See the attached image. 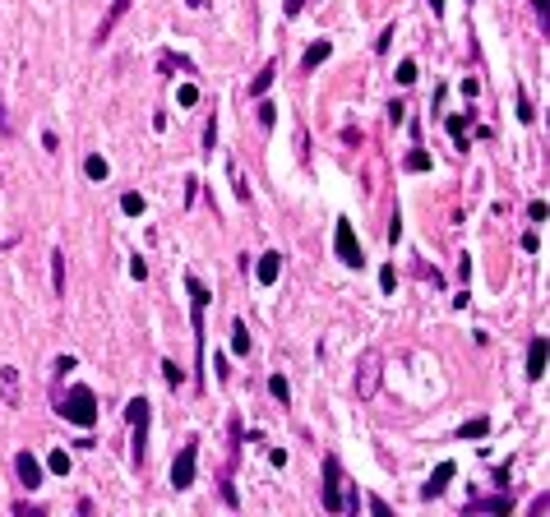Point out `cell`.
Instances as JSON below:
<instances>
[{
  "instance_id": "1",
  "label": "cell",
  "mask_w": 550,
  "mask_h": 517,
  "mask_svg": "<svg viewBox=\"0 0 550 517\" xmlns=\"http://www.w3.org/2000/svg\"><path fill=\"white\" fill-rule=\"evenodd\" d=\"M185 291H190V328H195V383L204 388V351H208V328H204V310H208V287L199 282L195 273L185 277Z\"/></svg>"
},
{
  "instance_id": "2",
  "label": "cell",
  "mask_w": 550,
  "mask_h": 517,
  "mask_svg": "<svg viewBox=\"0 0 550 517\" xmlns=\"http://www.w3.org/2000/svg\"><path fill=\"white\" fill-rule=\"evenodd\" d=\"M56 411H61L70 425H79V429H92V420H97V397H92V388H70V393L56 402Z\"/></svg>"
},
{
  "instance_id": "3",
  "label": "cell",
  "mask_w": 550,
  "mask_h": 517,
  "mask_svg": "<svg viewBox=\"0 0 550 517\" xmlns=\"http://www.w3.org/2000/svg\"><path fill=\"white\" fill-rule=\"evenodd\" d=\"M125 416H130V425H135V462L144 467V457H148V416H153L148 397H130V402H125Z\"/></svg>"
},
{
  "instance_id": "4",
  "label": "cell",
  "mask_w": 550,
  "mask_h": 517,
  "mask_svg": "<svg viewBox=\"0 0 550 517\" xmlns=\"http://www.w3.org/2000/svg\"><path fill=\"white\" fill-rule=\"evenodd\" d=\"M333 250H337V258H342L347 268H361V263H366L361 241H356V231H352V222H347V217H337V227H333Z\"/></svg>"
},
{
  "instance_id": "5",
  "label": "cell",
  "mask_w": 550,
  "mask_h": 517,
  "mask_svg": "<svg viewBox=\"0 0 550 517\" xmlns=\"http://www.w3.org/2000/svg\"><path fill=\"white\" fill-rule=\"evenodd\" d=\"M324 513H342V462L333 453L324 457Z\"/></svg>"
},
{
  "instance_id": "6",
  "label": "cell",
  "mask_w": 550,
  "mask_h": 517,
  "mask_svg": "<svg viewBox=\"0 0 550 517\" xmlns=\"http://www.w3.org/2000/svg\"><path fill=\"white\" fill-rule=\"evenodd\" d=\"M195 467H199V443L190 439L181 453H176V462H171V485L190 489V485H195Z\"/></svg>"
},
{
  "instance_id": "7",
  "label": "cell",
  "mask_w": 550,
  "mask_h": 517,
  "mask_svg": "<svg viewBox=\"0 0 550 517\" xmlns=\"http://www.w3.org/2000/svg\"><path fill=\"white\" fill-rule=\"evenodd\" d=\"M380 365H384V356L370 347L366 356H361V369H356V393H361V402L375 397V388H380Z\"/></svg>"
},
{
  "instance_id": "8",
  "label": "cell",
  "mask_w": 550,
  "mask_h": 517,
  "mask_svg": "<svg viewBox=\"0 0 550 517\" xmlns=\"http://www.w3.org/2000/svg\"><path fill=\"white\" fill-rule=\"evenodd\" d=\"M14 472H19V485H23V489H37V485H42V462H37L28 448L14 457Z\"/></svg>"
},
{
  "instance_id": "9",
  "label": "cell",
  "mask_w": 550,
  "mask_h": 517,
  "mask_svg": "<svg viewBox=\"0 0 550 517\" xmlns=\"http://www.w3.org/2000/svg\"><path fill=\"white\" fill-rule=\"evenodd\" d=\"M453 476H458V467H453V462H440V467H435V476L421 485V499H440L444 489H449V480H453Z\"/></svg>"
},
{
  "instance_id": "10",
  "label": "cell",
  "mask_w": 550,
  "mask_h": 517,
  "mask_svg": "<svg viewBox=\"0 0 550 517\" xmlns=\"http://www.w3.org/2000/svg\"><path fill=\"white\" fill-rule=\"evenodd\" d=\"M277 273H282V254L277 250H268V254H259V263H255V277H259L264 287H273Z\"/></svg>"
},
{
  "instance_id": "11",
  "label": "cell",
  "mask_w": 550,
  "mask_h": 517,
  "mask_svg": "<svg viewBox=\"0 0 550 517\" xmlns=\"http://www.w3.org/2000/svg\"><path fill=\"white\" fill-rule=\"evenodd\" d=\"M546 374V337H532V347H527V379H541Z\"/></svg>"
},
{
  "instance_id": "12",
  "label": "cell",
  "mask_w": 550,
  "mask_h": 517,
  "mask_svg": "<svg viewBox=\"0 0 550 517\" xmlns=\"http://www.w3.org/2000/svg\"><path fill=\"white\" fill-rule=\"evenodd\" d=\"M513 503L509 494H481V499H467V513H509Z\"/></svg>"
},
{
  "instance_id": "13",
  "label": "cell",
  "mask_w": 550,
  "mask_h": 517,
  "mask_svg": "<svg viewBox=\"0 0 550 517\" xmlns=\"http://www.w3.org/2000/svg\"><path fill=\"white\" fill-rule=\"evenodd\" d=\"M333 56V42H310L306 46V56H301V74H310V70H320L324 61Z\"/></svg>"
},
{
  "instance_id": "14",
  "label": "cell",
  "mask_w": 550,
  "mask_h": 517,
  "mask_svg": "<svg viewBox=\"0 0 550 517\" xmlns=\"http://www.w3.org/2000/svg\"><path fill=\"white\" fill-rule=\"evenodd\" d=\"M51 287L56 296H65V250H51Z\"/></svg>"
},
{
  "instance_id": "15",
  "label": "cell",
  "mask_w": 550,
  "mask_h": 517,
  "mask_svg": "<svg viewBox=\"0 0 550 517\" xmlns=\"http://www.w3.org/2000/svg\"><path fill=\"white\" fill-rule=\"evenodd\" d=\"M273 74H277V61H268L259 74H255V83H250V97H264V92H268V83H273Z\"/></svg>"
},
{
  "instance_id": "16",
  "label": "cell",
  "mask_w": 550,
  "mask_h": 517,
  "mask_svg": "<svg viewBox=\"0 0 550 517\" xmlns=\"http://www.w3.org/2000/svg\"><path fill=\"white\" fill-rule=\"evenodd\" d=\"M84 176H88V181H107V176H111L107 157H97V152H92V157H84Z\"/></svg>"
},
{
  "instance_id": "17",
  "label": "cell",
  "mask_w": 550,
  "mask_h": 517,
  "mask_svg": "<svg viewBox=\"0 0 550 517\" xmlns=\"http://www.w3.org/2000/svg\"><path fill=\"white\" fill-rule=\"evenodd\" d=\"M231 351H236V356H250V328H245L241 319L231 323Z\"/></svg>"
},
{
  "instance_id": "18",
  "label": "cell",
  "mask_w": 550,
  "mask_h": 517,
  "mask_svg": "<svg viewBox=\"0 0 550 517\" xmlns=\"http://www.w3.org/2000/svg\"><path fill=\"white\" fill-rule=\"evenodd\" d=\"M0 388H5V402H10V407H14V402H19V383H14V365H5V369H0Z\"/></svg>"
},
{
  "instance_id": "19",
  "label": "cell",
  "mask_w": 550,
  "mask_h": 517,
  "mask_svg": "<svg viewBox=\"0 0 550 517\" xmlns=\"http://www.w3.org/2000/svg\"><path fill=\"white\" fill-rule=\"evenodd\" d=\"M121 213H125V217H139V213H144V194H139V190L121 194Z\"/></svg>"
},
{
  "instance_id": "20",
  "label": "cell",
  "mask_w": 550,
  "mask_h": 517,
  "mask_svg": "<svg viewBox=\"0 0 550 517\" xmlns=\"http://www.w3.org/2000/svg\"><path fill=\"white\" fill-rule=\"evenodd\" d=\"M402 171H430V152H407V157H402Z\"/></svg>"
},
{
  "instance_id": "21",
  "label": "cell",
  "mask_w": 550,
  "mask_h": 517,
  "mask_svg": "<svg viewBox=\"0 0 550 517\" xmlns=\"http://www.w3.org/2000/svg\"><path fill=\"white\" fill-rule=\"evenodd\" d=\"M46 467H51L56 476H70V453H65V448H56V453L46 457Z\"/></svg>"
},
{
  "instance_id": "22",
  "label": "cell",
  "mask_w": 550,
  "mask_h": 517,
  "mask_svg": "<svg viewBox=\"0 0 550 517\" xmlns=\"http://www.w3.org/2000/svg\"><path fill=\"white\" fill-rule=\"evenodd\" d=\"M449 134H453L458 148H467V116H453V121H449Z\"/></svg>"
},
{
  "instance_id": "23",
  "label": "cell",
  "mask_w": 550,
  "mask_h": 517,
  "mask_svg": "<svg viewBox=\"0 0 550 517\" xmlns=\"http://www.w3.org/2000/svg\"><path fill=\"white\" fill-rule=\"evenodd\" d=\"M162 379H167L171 388H181V383H185V369L176 365V361H162Z\"/></svg>"
},
{
  "instance_id": "24",
  "label": "cell",
  "mask_w": 550,
  "mask_h": 517,
  "mask_svg": "<svg viewBox=\"0 0 550 517\" xmlns=\"http://www.w3.org/2000/svg\"><path fill=\"white\" fill-rule=\"evenodd\" d=\"M176 102H181V107H195V102H199V88H195V83H181V88H176Z\"/></svg>"
},
{
  "instance_id": "25",
  "label": "cell",
  "mask_w": 550,
  "mask_h": 517,
  "mask_svg": "<svg viewBox=\"0 0 550 517\" xmlns=\"http://www.w3.org/2000/svg\"><path fill=\"white\" fill-rule=\"evenodd\" d=\"M486 429H490V420H467V425H462L458 434H462V439H481Z\"/></svg>"
},
{
  "instance_id": "26",
  "label": "cell",
  "mask_w": 550,
  "mask_h": 517,
  "mask_svg": "<svg viewBox=\"0 0 550 517\" xmlns=\"http://www.w3.org/2000/svg\"><path fill=\"white\" fill-rule=\"evenodd\" d=\"M268 393H273L277 402H287V397H291V388H287V379H282V374H273V379H268Z\"/></svg>"
},
{
  "instance_id": "27",
  "label": "cell",
  "mask_w": 550,
  "mask_h": 517,
  "mask_svg": "<svg viewBox=\"0 0 550 517\" xmlns=\"http://www.w3.org/2000/svg\"><path fill=\"white\" fill-rule=\"evenodd\" d=\"M273 121H277V107H273V102H259V125H264V130H273Z\"/></svg>"
},
{
  "instance_id": "28",
  "label": "cell",
  "mask_w": 550,
  "mask_h": 517,
  "mask_svg": "<svg viewBox=\"0 0 550 517\" xmlns=\"http://www.w3.org/2000/svg\"><path fill=\"white\" fill-rule=\"evenodd\" d=\"M397 83H416V61H402V65H397Z\"/></svg>"
},
{
  "instance_id": "29",
  "label": "cell",
  "mask_w": 550,
  "mask_h": 517,
  "mask_svg": "<svg viewBox=\"0 0 550 517\" xmlns=\"http://www.w3.org/2000/svg\"><path fill=\"white\" fill-rule=\"evenodd\" d=\"M162 70H195L185 56H162Z\"/></svg>"
},
{
  "instance_id": "30",
  "label": "cell",
  "mask_w": 550,
  "mask_h": 517,
  "mask_svg": "<svg viewBox=\"0 0 550 517\" xmlns=\"http://www.w3.org/2000/svg\"><path fill=\"white\" fill-rule=\"evenodd\" d=\"M532 116H536L532 102H527V97H518V121H522V125H532Z\"/></svg>"
},
{
  "instance_id": "31",
  "label": "cell",
  "mask_w": 550,
  "mask_h": 517,
  "mask_svg": "<svg viewBox=\"0 0 550 517\" xmlns=\"http://www.w3.org/2000/svg\"><path fill=\"white\" fill-rule=\"evenodd\" d=\"M0 134H14V125H10V111H5V97H0Z\"/></svg>"
},
{
  "instance_id": "32",
  "label": "cell",
  "mask_w": 550,
  "mask_h": 517,
  "mask_svg": "<svg viewBox=\"0 0 550 517\" xmlns=\"http://www.w3.org/2000/svg\"><path fill=\"white\" fill-rule=\"evenodd\" d=\"M380 287H384V291L397 287V273H393V268H384V273H380Z\"/></svg>"
},
{
  "instance_id": "33",
  "label": "cell",
  "mask_w": 550,
  "mask_h": 517,
  "mask_svg": "<svg viewBox=\"0 0 550 517\" xmlns=\"http://www.w3.org/2000/svg\"><path fill=\"white\" fill-rule=\"evenodd\" d=\"M527 217H532V222H546V203H541V199H536L532 208H527Z\"/></svg>"
},
{
  "instance_id": "34",
  "label": "cell",
  "mask_w": 550,
  "mask_h": 517,
  "mask_svg": "<svg viewBox=\"0 0 550 517\" xmlns=\"http://www.w3.org/2000/svg\"><path fill=\"white\" fill-rule=\"evenodd\" d=\"M14 517H42V513H37L32 503H14Z\"/></svg>"
},
{
  "instance_id": "35",
  "label": "cell",
  "mask_w": 550,
  "mask_h": 517,
  "mask_svg": "<svg viewBox=\"0 0 550 517\" xmlns=\"http://www.w3.org/2000/svg\"><path fill=\"white\" fill-rule=\"evenodd\" d=\"M282 10H287V19H291V14H301V10H306V0H282Z\"/></svg>"
},
{
  "instance_id": "36",
  "label": "cell",
  "mask_w": 550,
  "mask_h": 517,
  "mask_svg": "<svg viewBox=\"0 0 550 517\" xmlns=\"http://www.w3.org/2000/svg\"><path fill=\"white\" fill-rule=\"evenodd\" d=\"M185 5H190V10H204V5H208V0H185Z\"/></svg>"
},
{
  "instance_id": "37",
  "label": "cell",
  "mask_w": 550,
  "mask_h": 517,
  "mask_svg": "<svg viewBox=\"0 0 550 517\" xmlns=\"http://www.w3.org/2000/svg\"><path fill=\"white\" fill-rule=\"evenodd\" d=\"M10 245H14V236H0V250H10Z\"/></svg>"
}]
</instances>
